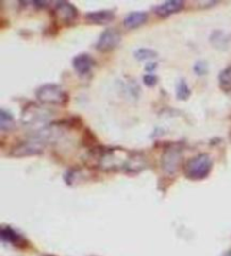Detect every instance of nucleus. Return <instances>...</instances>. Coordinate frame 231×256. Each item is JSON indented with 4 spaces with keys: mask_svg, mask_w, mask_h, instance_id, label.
Segmentation results:
<instances>
[{
    "mask_svg": "<svg viewBox=\"0 0 231 256\" xmlns=\"http://www.w3.org/2000/svg\"><path fill=\"white\" fill-rule=\"evenodd\" d=\"M209 41L211 45L216 50L226 51L231 45V33H227L222 30L213 31L210 35Z\"/></svg>",
    "mask_w": 231,
    "mask_h": 256,
    "instance_id": "nucleus-11",
    "label": "nucleus"
},
{
    "mask_svg": "<svg viewBox=\"0 0 231 256\" xmlns=\"http://www.w3.org/2000/svg\"><path fill=\"white\" fill-rule=\"evenodd\" d=\"M34 5H36L35 7H37V8H45L49 2H45V1H34L33 2Z\"/></svg>",
    "mask_w": 231,
    "mask_h": 256,
    "instance_id": "nucleus-21",
    "label": "nucleus"
},
{
    "mask_svg": "<svg viewBox=\"0 0 231 256\" xmlns=\"http://www.w3.org/2000/svg\"><path fill=\"white\" fill-rule=\"evenodd\" d=\"M115 19V14L113 10L103 9L96 12L87 13L85 15L86 23L90 25H108Z\"/></svg>",
    "mask_w": 231,
    "mask_h": 256,
    "instance_id": "nucleus-10",
    "label": "nucleus"
},
{
    "mask_svg": "<svg viewBox=\"0 0 231 256\" xmlns=\"http://www.w3.org/2000/svg\"><path fill=\"white\" fill-rule=\"evenodd\" d=\"M219 83L220 86H221L223 89H231V66L227 67L226 69H223L222 71L220 72Z\"/></svg>",
    "mask_w": 231,
    "mask_h": 256,
    "instance_id": "nucleus-17",
    "label": "nucleus"
},
{
    "mask_svg": "<svg viewBox=\"0 0 231 256\" xmlns=\"http://www.w3.org/2000/svg\"><path fill=\"white\" fill-rule=\"evenodd\" d=\"M15 128V119L10 112L6 111L5 108L0 110V130L1 131H8Z\"/></svg>",
    "mask_w": 231,
    "mask_h": 256,
    "instance_id": "nucleus-15",
    "label": "nucleus"
},
{
    "mask_svg": "<svg viewBox=\"0 0 231 256\" xmlns=\"http://www.w3.org/2000/svg\"><path fill=\"white\" fill-rule=\"evenodd\" d=\"M142 80L143 84H145L147 87H153L157 85V83H158V77L153 75V73H148V75L143 76Z\"/></svg>",
    "mask_w": 231,
    "mask_h": 256,
    "instance_id": "nucleus-19",
    "label": "nucleus"
},
{
    "mask_svg": "<svg viewBox=\"0 0 231 256\" xmlns=\"http://www.w3.org/2000/svg\"><path fill=\"white\" fill-rule=\"evenodd\" d=\"M133 55H134V58L139 62H143V61L155 60L156 58H158V52L149 48H139L134 51Z\"/></svg>",
    "mask_w": 231,
    "mask_h": 256,
    "instance_id": "nucleus-14",
    "label": "nucleus"
},
{
    "mask_svg": "<svg viewBox=\"0 0 231 256\" xmlns=\"http://www.w3.org/2000/svg\"><path fill=\"white\" fill-rule=\"evenodd\" d=\"M185 7V2L183 0H169V1L163 2L160 5H157L152 8L153 13L157 16L163 17V18H167L174 14H177L182 12Z\"/></svg>",
    "mask_w": 231,
    "mask_h": 256,
    "instance_id": "nucleus-9",
    "label": "nucleus"
},
{
    "mask_svg": "<svg viewBox=\"0 0 231 256\" xmlns=\"http://www.w3.org/2000/svg\"><path fill=\"white\" fill-rule=\"evenodd\" d=\"M148 13L146 12H131L129 13L123 20L124 26L129 30H134L145 25L148 22Z\"/></svg>",
    "mask_w": 231,
    "mask_h": 256,
    "instance_id": "nucleus-12",
    "label": "nucleus"
},
{
    "mask_svg": "<svg viewBox=\"0 0 231 256\" xmlns=\"http://www.w3.org/2000/svg\"><path fill=\"white\" fill-rule=\"evenodd\" d=\"M1 239L7 243L16 245V246H24L26 244L25 239L10 227L1 228Z\"/></svg>",
    "mask_w": 231,
    "mask_h": 256,
    "instance_id": "nucleus-13",
    "label": "nucleus"
},
{
    "mask_svg": "<svg viewBox=\"0 0 231 256\" xmlns=\"http://www.w3.org/2000/svg\"><path fill=\"white\" fill-rule=\"evenodd\" d=\"M47 256H54V255H47Z\"/></svg>",
    "mask_w": 231,
    "mask_h": 256,
    "instance_id": "nucleus-23",
    "label": "nucleus"
},
{
    "mask_svg": "<svg viewBox=\"0 0 231 256\" xmlns=\"http://www.w3.org/2000/svg\"><path fill=\"white\" fill-rule=\"evenodd\" d=\"M191 88L188 86L187 82L183 78H181L176 84V97L178 101H187L191 96Z\"/></svg>",
    "mask_w": 231,
    "mask_h": 256,
    "instance_id": "nucleus-16",
    "label": "nucleus"
},
{
    "mask_svg": "<svg viewBox=\"0 0 231 256\" xmlns=\"http://www.w3.org/2000/svg\"><path fill=\"white\" fill-rule=\"evenodd\" d=\"M193 71L197 76L199 77H203L205 75H208L209 73V65L206 61H203V60H199L198 62H195V65L193 67Z\"/></svg>",
    "mask_w": 231,
    "mask_h": 256,
    "instance_id": "nucleus-18",
    "label": "nucleus"
},
{
    "mask_svg": "<svg viewBox=\"0 0 231 256\" xmlns=\"http://www.w3.org/2000/svg\"><path fill=\"white\" fill-rule=\"evenodd\" d=\"M121 40L122 35L120 31L113 29V27H110V29H106L100 34L99 41L95 44V48L96 50L103 52V53H105V52H111L115 48L118 47V44L121 43Z\"/></svg>",
    "mask_w": 231,
    "mask_h": 256,
    "instance_id": "nucleus-5",
    "label": "nucleus"
},
{
    "mask_svg": "<svg viewBox=\"0 0 231 256\" xmlns=\"http://www.w3.org/2000/svg\"><path fill=\"white\" fill-rule=\"evenodd\" d=\"M213 160L209 154L202 153L187 161L184 167V173L188 180L202 181L211 173Z\"/></svg>",
    "mask_w": 231,
    "mask_h": 256,
    "instance_id": "nucleus-1",
    "label": "nucleus"
},
{
    "mask_svg": "<svg viewBox=\"0 0 231 256\" xmlns=\"http://www.w3.org/2000/svg\"><path fill=\"white\" fill-rule=\"evenodd\" d=\"M49 112L37 105H29L22 112V123L24 125L43 124L49 120Z\"/></svg>",
    "mask_w": 231,
    "mask_h": 256,
    "instance_id": "nucleus-7",
    "label": "nucleus"
},
{
    "mask_svg": "<svg viewBox=\"0 0 231 256\" xmlns=\"http://www.w3.org/2000/svg\"><path fill=\"white\" fill-rule=\"evenodd\" d=\"M37 101L44 105L66 106L69 103V95L61 86L57 84H44L35 92Z\"/></svg>",
    "mask_w": 231,
    "mask_h": 256,
    "instance_id": "nucleus-2",
    "label": "nucleus"
},
{
    "mask_svg": "<svg viewBox=\"0 0 231 256\" xmlns=\"http://www.w3.org/2000/svg\"><path fill=\"white\" fill-rule=\"evenodd\" d=\"M157 67H158V64H157L156 61H149L146 64L145 70L146 71H148L149 73H152L157 69Z\"/></svg>",
    "mask_w": 231,
    "mask_h": 256,
    "instance_id": "nucleus-20",
    "label": "nucleus"
},
{
    "mask_svg": "<svg viewBox=\"0 0 231 256\" xmlns=\"http://www.w3.org/2000/svg\"><path fill=\"white\" fill-rule=\"evenodd\" d=\"M43 154V145L41 141L36 140H25L17 143L10 149L9 156L12 157H29V156H38Z\"/></svg>",
    "mask_w": 231,
    "mask_h": 256,
    "instance_id": "nucleus-6",
    "label": "nucleus"
},
{
    "mask_svg": "<svg viewBox=\"0 0 231 256\" xmlns=\"http://www.w3.org/2000/svg\"><path fill=\"white\" fill-rule=\"evenodd\" d=\"M53 16L58 23L64 24V25H71L78 18V10L72 3L68 1H59L55 2Z\"/></svg>",
    "mask_w": 231,
    "mask_h": 256,
    "instance_id": "nucleus-4",
    "label": "nucleus"
},
{
    "mask_svg": "<svg viewBox=\"0 0 231 256\" xmlns=\"http://www.w3.org/2000/svg\"><path fill=\"white\" fill-rule=\"evenodd\" d=\"M225 256H231V250L230 251H228V252H227V253H226V255Z\"/></svg>",
    "mask_w": 231,
    "mask_h": 256,
    "instance_id": "nucleus-22",
    "label": "nucleus"
},
{
    "mask_svg": "<svg viewBox=\"0 0 231 256\" xmlns=\"http://www.w3.org/2000/svg\"><path fill=\"white\" fill-rule=\"evenodd\" d=\"M183 163V149L180 143H173L165 149L162 156V170L167 175H175Z\"/></svg>",
    "mask_w": 231,
    "mask_h": 256,
    "instance_id": "nucleus-3",
    "label": "nucleus"
},
{
    "mask_svg": "<svg viewBox=\"0 0 231 256\" xmlns=\"http://www.w3.org/2000/svg\"><path fill=\"white\" fill-rule=\"evenodd\" d=\"M96 62L88 53H79L72 59V67L79 77L88 76L95 67Z\"/></svg>",
    "mask_w": 231,
    "mask_h": 256,
    "instance_id": "nucleus-8",
    "label": "nucleus"
}]
</instances>
